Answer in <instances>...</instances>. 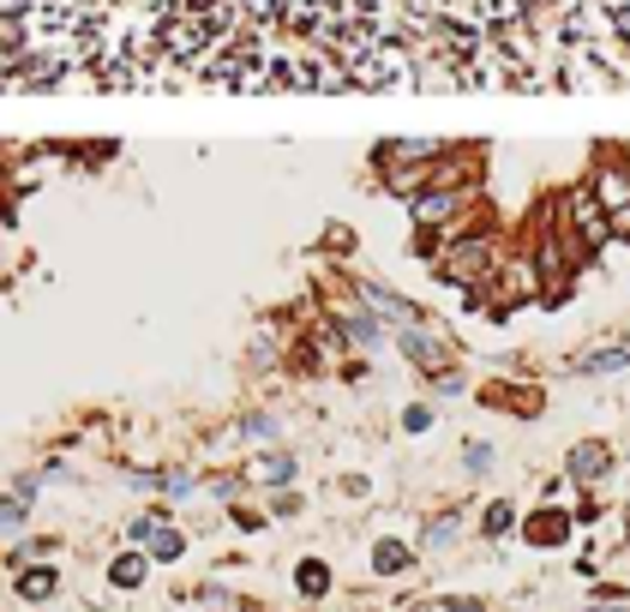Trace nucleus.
<instances>
[{
	"instance_id": "f257e3e1",
	"label": "nucleus",
	"mask_w": 630,
	"mask_h": 612,
	"mask_svg": "<svg viewBox=\"0 0 630 612\" xmlns=\"http://www.w3.org/2000/svg\"><path fill=\"white\" fill-rule=\"evenodd\" d=\"M493 264H498V259H493V240L474 235V240H462V247L445 259V276H486Z\"/></svg>"
},
{
	"instance_id": "f03ea898",
	"label": "nucleus",
	"mask_w": 630,
	"mask_h": 612,
	"mask_svg": "<svg viewBox=\"0 0 630 612\" xmlns=\"http://www.w3.org/2000/svg\"><path fill=\"white\" fill-rule=\"evenodd\" d=\"M457 204H462V199L450 193V186H427V193L415 199V223H427V228H432V223H450V216H457Z\"/></svg>"
},
{
	"instance_id": "7ed1b4c3",
	"label": "nucleus",
	"mask_w": 630,
	"mask_h": 612,
	"mask_svg": "<svg viewBox=\"0 0 630 612\" xmlns=\"http://www.w3.org/2000/svg\"><path fill=\"white\" fill-rule=\"evenodd\" d=\"M522 534H529L535 546H559L564 534H571V517H564V510H540V517H529V529H522Z\"/></svg>"
},
{
	"instance_id": "20e7f679",
	"label": "nucleus",
	"mask_w": 630,
	"mask_h": 612,
	"mask_svg": "<svg viewBox=\"0 0 630 612\" xmlns=\"http://www.w3.org/2000/svg\"><path fill=\"white\" fill-rule=\"evenodd\" d=\"M607 468H612V456L600 451V444H576V451H571V475L576 480H600Z\"/></svg>"
},
{
	"instance_id": "39448f33",
	"label": "nucleus",
	"mask_w": 630,
	"mask_h": 612,
	"mask_svg": "<svg viewBox=\"0 0 630 612\" xmlns=\"http://www.w3.org/2000/svg\"><path fill=\"white\" fill-rule=\"evenodd\" d=\"M595 193H600V204H607V211H625V204H630V174H625V169H600Z\"/></svg>"
},
{
	"instance_id": "423d86ee",
	"label": "nucleus",
	"mask_w": 630,
	"mask_h": 612,
	"mask_svg": "<svg viewBox=\"0 0 630 612\" xmlns=\"http://www.w3.org/2000/svg\"><path fill=\"white\" fill-rule=\"evenodd\" d=\"M408 546L403 541H379V553H372V570H379V577H396V570H408Z\"/></svg>"
},
{
	"instance_id": "0eeeda50",
	"label": "nucleus",
	"mask_w": 630,
	"mask_h": 612,
	"mask_svg": "<svg viewBox=\"0 0 630 612\" xmlns=\"http://www.w3.org/2000/svg\"><path fill=\"white\" fill-rule=\"evenodd\" d=\"M109 577H114V589H138V582H145V558H138V553L114 558V565H109Z\"/></svg>"
},
{
	"instance_id": "6e6552de",
	"label": "nucleus",
	"mask_w": 630,
	"mask_h": 612,
	"mask_svg": "<svg viewBox=\"0 0 630 612\" xmlns=\"http://www.w3.org/2000/svg\"><path fill=\"white\" fill-rule=\"evenodd\" d=\"M294 582H301V594H313V601H318V594H325V589H330V570H325V565H318V558H306V565H301V570H294Z\"/></svg>"
},
{
	"instance_id": "1a4fd4ad",
	"label": "nucleus",
	"mask_w": 630,
	"mask_h": 612,
	"mask_svg": "<svg viewBox=\"0 0 630 612\" xmlns=\"http://www.w3.org/2000/svg\"><path fill=\"white\" fill-rule=\"evenodd\" d=\"M19 594H24V601H48V594H55V570H24Z\"/></svg>"
},
{
	"instance_id": "9d476101",
	"label": "nucleus",
	"mask_w": 630,
	"mask_h": 612,
	"mask_svg": "<svg viewBox=\"0 0 630 612\" xmlns=\"http://www.w3.org/2000/svg\"><path fill=\"white\" fill-rule=\"evenodd\" d=\"M180 546H187V541H180L175 529H162V522L150 529V558H162V565H169V558H180Z\"/></svg>"
},
{
	"instance_id": "9b49d317",
	"label": "nucleus",
	"mask_w": 630,
	"mask_h": 612,
	"mask_svg": "<svg viewBox=\"0 0 630 612\" xmlns=\"http://www.w3.org/2000/svg\"><path fill=\"white\" fill-rule=\"evenodd\" d=\"M403 349L415 354L420 366H439V361H445V349H439V342H427V337H420V330H408V337H403Z\"/></svg>"
},
{
	"instance_id": "f8f14e48",
	"label": "nucleus",
	"mask_w": 630,
	"mask_h": 612,
	"mask_svg": "<svg viewBox=\"0 0 630 612\" xmlns=\"http://www.w3.org/2000/svg\"><path fill=\"white\" fill-rule=\"evenodd\" d=\"M510 522H517V510H510V505H493V510H486V534H510Z\"/></svg>"
},
{
	"instance_id": "ddd939ff",
	"label": "nucleus",
	"mask_w": 630,
	"mask_h": 612,
	"mask_svg": "<svg viewBox=\"0 0 630 612\" xmlns=\"http://www.w3.org/2000/svg\"><path fill=\"white\" fill-rule=\"evenodd\" d=\"M445 541H457V517H439L427 529V546H445Z\"/></svg>"
},
{
	"instance_id": "4468645a",
	"label": "nucleus",
	"mask_w": 630,
	"mask_h": 612,
	"mask_svg": "<svg viewBox=\"0 0 630 612\" xmlns=\"http://www.w3.org/2000/svg\"><path fill=\"white\" fill-rule=\"evenodd\" d=\"M259 475H265V480H289V475H294V463H289V456H265Z\"/></svg>"
},
{
	"instance_id": "2eb2a0df",
	"label": "nucleus",
	"mask_w": 630,
	"mask_h": 612,
	"mask_svg": "<svg viewBox=\"0 0 630 612\" xmlns=\"http://www.w3.org/2000/svg\"><path fill=\"white\" fill-rule=\"evenodd\" d=\"M24 517V499H0V522H19Z\"/></svg>"
},
{
	"instance_id": "dca6fc26",
	"label": "nucleus",
	"mask_w": 630,
	"mask_h": 612,
	"mask_svg": "<svg viewBox=\"0 0 630 612\" xmlns=\"http://www.w3.org/2000/svg\"><path fill=\"white\" fill-rule=\"evenodd\" d=\"M450 612H481V607H469V601H450Z\"/></svg>"
}]
</instances>
